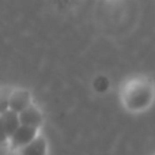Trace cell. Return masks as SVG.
<instances>
[{"mask_svg":"<svg viewBox=\"0 0 155 155\" xmlns=\"http://www.w3.org/2000/svg\"><path fill=\"white\" fill-rule=\"evenodd\" d=\"M7 155H22V154L19 153L18 150H10V151H8V154H7Z\"/></svg>","mask_w":155,"mask_h":155,"instance_id":"8","label":"cell"},{"mask_svg":"<svg viewBox=\"0 0 155 155\" xmlns=\"http://www.w3.org/2000/svg\"><path fill=\"white\" fill-rule=\"evenodd\" d=\"M7 134L4 131V127H3V123H2V118H0V146H5L7 144Z\"/></svg>","mask_w":155,"mask_h":155,"instance_id":"7","label":"cell"},{"mask_svg":"<svg viewBox=\"0 0 155 155\" xmlns=\"http://www.w3.org/2000/svg\"><path fill=\"white\" fill-rule=\"evenodd\" d=\"M18 117H19V123L22 125H29L33 127V128H37L40 129V127L44 123V116L42 112L38 109V106H35L34 104H30L29 106H26L23 110L18 113Z\"/></svg>","mask_w":155,"mask_h":155,"instance_id":"2","label":"cell"},{"mask_svg":"<svg viewBox=\"0 0 155 155\" xmlns=\"http://www.w3.org/2000/svg\"><path fill=\"white\" fill-rule=\"evenodd\" d=\"M38 135V129L33 128L29 125H19L12 134L8 136V146L10 150H19L23 146H26L27 143H30L35 136Z\"/></svg>","mask_w":155,"mask_h":155,"instance_id":"1","label":"cell"},{"mask_svg":"<svg viewBox=\"0 0 155 155\" xmlns=\"http://www.w3.org/2000/svg\"><path fill=\"white\" fill-rule=\"evenodd\" d=\"M31 104V94L25 88H12L8 97V109L19 113Z\"/></svg>","mask_w":155,"mask_h":155,"instance_id":"3","label":"cell"},{"mask_svg":"<svg viewBox=\"0 0 155 155\" xmlns=\"http://www.w3.org/2000/svg\"><path fill=\"white\" fill-rule=\"evenodd\" d=\"M12 88L10 87H0V114L8 109V97Z\"/></svg>","mask_w":155,"mask_h":155,"instance_id":"6","label":"cell"},{"mask_svg":"<svg viewBox=\"0 0 155 155\" xmlns=\"http://www.w3.org/2000/svg\"><path fill=\"white\" fill-rule=\"evenodd\" d=\"M18 151L22 155H48V143L45 137L38 134L31 142L19 148Z\"/></svg>","mask_w":155,"mask_h":155,"instance_id":"4","label":"cell"},{"mask_svg":"<svg viewBox=\"0 0 155 155\" xmlns=\"http://www.w3.org/2000/svg\"><path fill=\"white\" fill-rule=\"evenodd\" d=\"M0 118H2V123H3V127H4V131L7 134V137L21 125L19 123V117H18V113L16 112H12V110L7 109L5 112H3L0 114Z\"/></svg>","mask_w":155,"mask_h":155,"instance_id":"5","label":"cell"}]
</instances>
